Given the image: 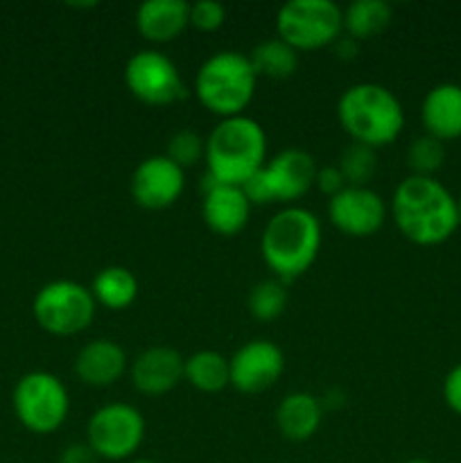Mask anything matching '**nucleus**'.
<instances>
[{
  "label": "nucleus",
  "mask_w": 461,
  "mask_h": 463,
  "mask_svg": "<svg viewBox=\"0 0 461 463\" xmlns=\"http://www.w3.org/2000/svg\"><path fill=\"white\" fill-rule=\"evenodd\" d=\"M393 222L409 242L437 247L459 229L456 197L434 176L409 175L393 190Z\"/></svg>",
  "instance_id": "1"
},
{
  "label": "nucleus",
  "mask_w": 461,
  "mask_h": 463,
  "mask_svg": "<svg viewBox=\"0 0 461 463\" xmlns=\"http://www.w3.org/2000/svg\"><path fill=\"white\" fill-rule=\"evenodd\" d=\"M267 134L249 116L221 118L206 138V175L217 184L242 185L265 167Z\"/></svg>",
  "instance_id": "2"
},
{
  "label": "nucleus",
  "mask_w": 461,
  "mask_h": 463,
  "mask_svg": "<svg viewBox=\"0 0 461 463\" xmlns=\"http://www.w3.org/2000/svg\"><path fill=\"white\" fill-rule=\"evenodd\" d=\"M321 249L319 217L303 206H287L267 222L260 238L262 260L276 279L292 283L315 265Z\"/></svg>",
  "instance_id": "3"
},
{
  "label": "nucleus",
  "mask_w": 461,
  "mask_h": 463,
  "mask_svg": "<svg viewBox=\"0 0 461 463\" xmlns=\"http://www.w3.org/2000/svg\"><path fill=\"white\" fill-rule=\"evenodd\" d=\"M337 118L355 143L373 149L393 143L405 127L400 99L375 81L348 86L337 102Z\"/></svg>",
  "instance_id": "4"
},
{
  "label": "nucleus",
  "mask_w": 461,
  "mask_h": 463,
  "mask_svg": "<svg viewBox=\"0 0 461 463\" xmlns=\"http://www.w3.org/2000/svg\"><path fill=\"white\" fill-rule=\"evenodd\" d=\"M258 75L249 54L220 50L199 66L194 93L199 102L220 118L242 116L256 93Z\"/></svg>",
  "instance_id": "5"
},
{
  "label": "nucleus",
  "mask_w": 461,
  "mask_h": 463,
  "mask_svg": "<svg viewBox=\"0 0 461 463\" xmlns=\"http://www.w3.org/2000/svg\"><path fill=\"white\" fill-rule=\"evenodd\" d=\"M12 407L18 423L32 434H52L66 423L71 398L61 380L48 371H30L16 383Z\"/></svg>",
  "instance_id": "6"
},
{
  "label": "nucleus",
  "mask_w": 461,
  "mask_h": 463,
  "mask_svg": "<svg viewBox=\"0 0 461 463\" xmlns=\"http://www.w3.org/2000/svg\"><path fill=\"white\" fill-rule=\"evenodd\" d=\"M95 298L89 288L77 280H50L36 292L32 315L41 330L57 337L84 333L95 317Z\"/></svg>",
  "instance_id": "7"
},
{
  "label": "nucleus",
  "mask_w": 461,
  "mask_h": 463,
  "mask_svg": "<svg viewBox=\"0 0 461 463\" xmlns=\"http://www.w3.org/2000/svg\"><path fill=\"white\" fill-rule=\"evenodd\" d=\"M278 39L294 50L333 45L343 32V9L333 0H289L276 14Z\"/></svg>",
  "instance_id": "8"
},
{
  "label": "nucleus",
  "mask_w": 461,
  "mask_h": 463,
  "mask_svg": "<svg viewBox=\"0 0 461 463\" xmlns=\"http://www.w3.org/2000/svg\"><path fill=\"white\" fill-rule=\"evenodd\" d=\"M143 441L145 416L127 402L99 407L86 425V443L98 459H129L143 446Z\"/></svg>",
  "instance_id": "9"
},
{
  "label": "nucleus",
  "mask_w": 461,
  "mask_h": 463,
  "mask_svg": "<svg viewBox=\"0 0 461 463\" xmlns=\"http://www.w3.org/2000/svg\"><path fill=\"white\" fill-rule=\"evenodd\" d=\"M125 84L136 99L149 107H170L188 95L179 68L158 50H138L125 66Z\"/></svg>",
  "instance_id": "10"
},
{
  "label": "nucleus",
  "mask_w": 461,
  "mask_h": 463,
  "mask_svg": "<svg viewBox=\"0 0 461 463\" xmlns=\"http://www.w3.org/2000/svg\"><path fill=\"white\" fill-rule=\"evenodd\" d=\"M185 188V170L172 163L165 154L143 158L129 179L131 199L147 211H163L179 202Z\"/></svg>",
  "instance_id": "11"
},
{
  "label": "nucleus",
  "mask_w": 461,
  "mask_h": 463,
  "mask_svg": "<svg viewBox=\"0 0 461 463\" xmlns=\"http://www.w3.org/2000/svg\"><path fill=\"white\" fill-rule=\"evenodd\" d=\"M328 217L334 229L348 238H369L382 229L387 206L375 190L346 185L328 199Z\"/></svg>",
  "instance_id": "12"
},
{
  "label": "nucleus",
  "mask_w": 461,
  "mask_h": 463,
  "mask_svg": "<svg viewBox=\"0 0 461 463\" xmlns=\"http://www.w3.org/2000/svg\"><path fill=\"white\" fill-rule=\"evenodd\" d=\"M230 384L242 393H262L274 387L285 371V355L269 339H251L230 357Z\"/></svg>",
  "instance_id": "13"
},
{
  "label": "nucleus",
  "mask_w": 461,
  "mask_h": 463,
  "mask_svg": "<svg viewBox=\"0 0 461 463\" xmlns=\"http://www.w3.org/2000/svg\"><path fill=\"white\" fill-rule=\"evenodd\" d=\"M202 217L212 233L233 238L249 224L251 203L240 185L217 184L211 175H203Z\"/></svg>",
  "instance_id": "14"
},
{
  "label": "nucleus",
  "mask_w": 461,
  "mask_h": 463,
  "mask_svg": "<svg viewBox=\"0 0 461 463\" xmlns=\"http://www.w3.org/2000/svg\"><path fill=\"white\" fill-rule=\"evenodd\" d=\"M316 165L315 156L301 147H287L265 163V175L271 185L276 202L292 203L301 199L315 185Z\"/></svg>",
  "instance_id": "15"
},
{
  "label": "nucleus",
  "mask_w": 461,
  "mask_h": 463,
  "mask_svg": "<svg viewBox=\"0 0 461 463\" xmlns=\"http://www.w3.org/2000/svg\"><path fill=\"white\" fill-rule=\"evenodd\" d=\"M185 360L170 346L145 348L131 364V383L143 396H165L183 380Z\"/></svg>",
  "instance_id": "16"
},
{
  "label": "nucleus",
  "mask_w": 461,
  "mask_h": 463,
  "mask_svg": "<svg viewBox=\"0 0 461 463\" xmlns=\"http://www.w3.org/2000/svg\"><path fill=\"white\" fill-rule=\"evenodd\" d=\"M425 134L438 140L461 138V84L443 81L428 90L420 104Z\"/></svg>",
  "instance_id": "17"
},
{
  "label": "nucleus",
  "mask_w": 461,
  "mask_h": 463,
  "mask_svg": "<svg viewBox=\"0 0 461 463\" xmlns=\"http://www.w3.org/2000/svg\"><path fill=\"white\" fill-rule=\"evenodd\" d=\"M127 371V353L113 339H93L80 348L75 373L89 387H111Z\"/></svg>",
  "instance_id": "18"
},
{
  "label": "nucleus",
  "mask_w": 461,
  "mask_h": 463,
  "mask_svg": "<svg viewBox=\"0 0 461 463\" xmlns=\"http://www.w3.org/2000/svg\"><path fill=\"white\" fill-rule=\"evenodd\" d=\"M190 25V5L185 0H145L136 9V27L152 43L174 41Z\"/></svg>",
  "instance_id": "19"
},
{
  "label": "nucleus",
  "mask_w": 461,
  "mask_h": 463,
  "mask_svg": "<svg viewBox=\"0 0 461 463\" xmlns=\"http://www.w3.org/2000/svg\"><path fill=\"white\" fill-rule=\"evenodd\" d=\"M324 420V407L319 398L307 392H294L280 401L276 410V428L285 439L303 443L316 434Z\"/></svg>",
  "instance_id": "20"
},
{
  "label": "nucleus",
  "mask_w": 461,
  "mask_h": 463,
  "mask_svg": "<svg viewBox=\"0 0 461 463\" xmlns=\"http://www.w3.org/2000/svg\"><path fill=\"white\" fill-rule=\"evenodd\" d=\"M140 285L131 269L122 265H108L95 274L90 294L95 303L108 310H127L138 298Z\"/></svg>",
  "instance_id": "21"
},
{
  "label": "nucleus",
  "mask_w": 461,
  "mask_h": 463,
  "mask_svg": "<svg viewBox=\"0 0 461 463\" xmlns=\"http://www.w3.org/2000/svg\"><path fill=\"white\" fill-rule=\"evenodd\" d=\"M393 21V9L387 0H353L343 9V32L355 41L380 36Z\"/></svg>",
  "instance_id": "22"
},
{
  "label": "nucleus",
  "mask_w": 461,
  "mask_h": 463,
  "mask_svg": "<svg viewBox=\"0 0 461 463\" xmlns=\"http://www.w3.org/2000/svg\"><path fill=\"white\" fill-rule=\"evenodd\" d=\"M183 380L203 393H217L230 384V362L217 351H197L185 360Z\"/></svg>",
  "instance_id": "23"
},
{
  "label": "nucleus",
  "mask_w": 461,
  "mask_h": 463,
  "mask_svg": "<svg viewBox=\"0 0 461 463\" xmlns=\"http://www.w3.org/2000/svg\"><path fill=\"white\" fill-rule=\"evenodd\" d=\"M249 59L256 75L267 77V80H287L298 68V50H294L278 36L260 41L251 50Z\"/></svg>",
  "instance_id": "24"
},
{
  "label": "nucleus",
  "mask_w": 461,
  "mask_h": 463,
  "mask_svg": "<svg viewBox=\"0 0 461 463\" xmlns=\"http://www.w3.org/2000/svg\"><path fill=\"white\" fill-rule=\"evenodd\" d=\"M287 301V283L274 276V279H262L253 285L247 297V307L253 319L274 321L283 315Z\"/></svg>",
  "instance_id": "25"
},
{
  "label": "nucleus",
  "mask_w": 461,
  "mask_h": 463,
  "mask_svg": "<svg viewBox=\"0 0 461 463\" xmlns=\"http://www.w3.org/2000/svg\"><path fill=\"white\" fill-rule=\"evenodd\" d=\"M337 167L342 170L346 185H355V188H369V181L373 179L378 172V152L369 145H362L353 140L351 145L343 147L339 154Z\"/></svg>",
  "instance_id": "26"
},
{
  "label": "nucleus",
  "mask_w": 461,
  "mask_h": 463,
  "mask_svg": "<svg viewBox=\"0 0 461 463\" xmlns=\"http://www.w3.org/2000/svg\"><path fill=\"white\" fill-rule=\"evenodd\" d=\"M446 163V145L434 136L423 134L407 147V165L416 176H434Z\"/></svg>",
  "instance_id": "27"
},
{
  "label": "nucleus",
  "mask_w": 461,
  "mask_h": 463,
  "mask_svg": "<svg viewBox=\"0 0 461 463\" xmlns=\"http://www.w3.org/2000/svg\"><path fill=\"white\" fill-rule=\"evenodd\" d=\"M206 154V138L197 134L193 129H179L170 136L167 140V152L165 156L172 163L181 167V170H188L194 163H199Z\"/></svg>",
  "instance_id": "28"
},
{
  "label": "nucleus",
  "mask_w": 461,
  "mask_h": 463,
  "mask_svg": "<svg viewBox=\"0 0 461 463\" xmlns=\"http://www.w3.org/2000/svg\"><path fill=\"white\" fill-rule=\"evenodd\" d=\"M226 21V7L217 0H197L190 5V25L202 32H212Z\"/></svg>",
  "instance_id": "29"
},
{
  "label": "nucleus",
  "mask_w": 461,
  "mask_h": 463,
  "mask_svg": "<svg viewBox=\"0 0 461 463\" xmlns=\"http://www.w3.org/2000/svg\"><path fill=\"white\" fill-rule=\"evenodd\" d=\"M242 188V193L247 194L249 203H256V206H265V203H274V193H271V185L269 181H267V175H265V167L262 170H258L256 175L251 176V179L247 181V184L240 185Z\"/></svg>",
  "instance_id": "30"
},
{
  "label": "nucleus",
  "mask_w": 461,
  "mask_h": 463,
  "mask_svg": "<svg viewBox=\"0 0 461 463\" xmlns=\"http://www.w3.org/2000/svg\"><path fill=\"white\" fill-rule=\"evenodd\" d=\"M315 185L321 190V193L328 194V197H334V194L342 193V190L346 188V179H343L342 170H339L337 163H334V165L319 167V172H316Z\"/></svg>",
  "instance_id": "31"
},
{
  "label": "nucleus",
  "mask_w": 461,
  "mask_h": 463,
  "mask_svg": "<svg viewBox=\"0 0 461 463\" xmlns=\"http://www.w3.org/2000/svg\"><path fill=\"white\" fill-rule=\"evenodd\" d=\"M443 401L456 416H461V362L452 366L443 380Z\"/></svg>",
  "instance_id": "32"
},
{
  "label": "nucleus",
  "mask_w": 461,
  "mask_h": 463,
  "mask_svg": "<svg viewBox=\"0 0 461 463\" xmlns=\"http://www.w3.org/2000/svg\"><path fill=\"white\" fill-rule=\"evenodd\" d=\"M95 452L90 450L89 443H72V446L63 448L59 455V463H95Z\"/></svg>",
  "instance_id": "33"
},
{
  "label": "nucleus",
  "mask_w": 461,
  "mask_h": 463,
  "mask_svg": "<svg viewBox=\"0 0 461 463\" xmlns=\"http://www.w3.org/2000/svg\"><path fill=\"white\" fill-rule=\"evenodd\" d=\"M333 48H334V54H337L339 59H343V61H351V59H355L357 54H360V41H355L353 36H348V34H342L337 41H334Z\"/></svg>",
  "instance_id": "34"
},
{
  "label": "nucleus",
  "mask_w": 461,
  "mask_h": 463,
  "mask_svg": "<svg viewBox=\"0 0 461 463\" xmlns=\"http://www.w3.org/2000/svg\"><path fill=\"white\" fill-rule=\"evenodd\" d=\"M405 463H434V461H429V459H409V461H405Z\"/></svg>",
  "instance_id": "35"
},
{
  "label": "nucleus",
  "mask_w": 461,
  "mask_h": 463,
  "mask_svg": "<svg viewBox=\"0 0 461 463\" xmlns=\"http://www.w3.org/2000/svg\"><path fill=\"white\" fill-rule=\"evenodd\" d=\"M456 211H459V222H461V194L456 197Z\"/></svg>",
  "instance_id": "36"
},
{
  "label": "nucleus",
  "mask_w": 461,
  "mask_h": 463,
  "mask_svg": "<svg viewBox=\"0 0 461 463\" xmlns=\"http://www.w3.org/2000/svg\"><path fill=\"white\" fill-rule=\"evenodd\" d=\"M131 463H154V461H149V459H136V461H131Z\"/></svg>",
  "instance_id": "37"
}]
</instances>
